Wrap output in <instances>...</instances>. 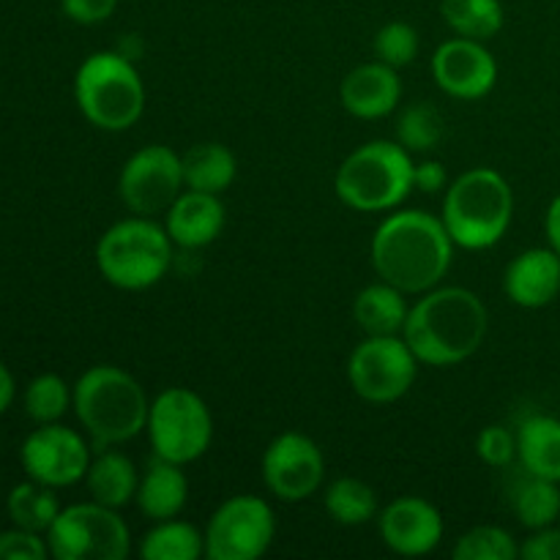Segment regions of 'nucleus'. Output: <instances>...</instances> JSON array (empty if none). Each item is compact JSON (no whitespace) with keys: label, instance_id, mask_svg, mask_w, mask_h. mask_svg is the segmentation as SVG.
Masks as SVG:
<instances>
[{"label":"nucleus","instance_id":"1","mask_svg":"<svg viewBox=\"0 0 560 560\" xmlns=\"http://www.w3.org/2000/svg\"><path fill=\"white\" fill-rule=\"evenodd\" d=\"M372 266L383 282L405 295L438 288L452 268L454 241L441 217L419 208L388 213L370 244Z\"/></svg>","mask_w":560,"mask_h":560},{"label":"nucleus","instance_id":"2","mask_svg":"<svg viewBox=\"0 0 560 560\" xmlns=\"http://www.w3.org/2000/svg\"><path fill=\"white\" fill-rule=\"evenodd\" d=\"M490 326L487 306L468 288H432L410 306L402 339L419 364L448 370L481 348Z\"/></svg>","mask_w":560,"mask_h":560},{"label":"nucleus","instance_id":"3","mask_svg":"<svg viewBox=\"0 0 560 560\" xmlns=\"http://www.w3.org/2000/svg\"><path fill=\"white\" fill-rule=\"evenodd\" d=\"M151 402L135 375L115 364H96L74 383V413L98 448L135 441L148 424Z\"/></svg>","mask_w":560,"mask_h":560},{"label":"nucleus","instance_id":"4","mask_svg":"<svg viewBox=\"0 0 560 560\" xmlns=\"http://www.w3.org/2000/svg\"><path fill=\"white\" fill-rule=\"evenodd\" d=\"M514 217V191L492 167L465 170L443 191L441 219L454 246L481 252L506 235Z\"/></svg>","mask_w":560,"mask_h":560},{"label":"nucleus","instance_id":"5","mask_svg":"<svg viewBox=\"0 0 560 560\" xmlns=\"http://www.w3.org/2000/svg\"><path fill=\"white\" fill-rule=\"evenodd\" d=\"M413 153L399 142L372 140L355 148L334 175V191L361 213H386L413 191Z\"/></svg>","mask_w":560,"mask_h":560},{"label":"nucleus","instance_id":"6","mask_svg":"<svg viewBox=\"0 0 560 560\" xmlns=\"http://www.w3.org/2000/svg\"><path fill=\"white\" fill-rule=\"evenodd\" d=\"M74 98L88 124L102 131H126L145 113V85L129 55H88L74 74Z\"/></svg>","mask_w":560,"mask_h":560},{"label":"nucleus","instance_id":"7","mask_svg":"<svg viewBox=\"0 0 560 560\" xmlns=\"http://www.w3.org/2000/svg\"><path fill=\"white\" fill-rule=\"evenodd\" d=\"M173 238L153 217L115 222L96 244V268L118 290H148L167 277L173 266Z\"/></svg>","mask_w":560,"mask_h":560},{"label":"nucleus","instance_id":"8","mask_svg":"<svg viewBox=\"0 0 560 560\" xmlns=\"http://www.w3.org/2000/svg\"><path fill=\"white\" fill-rule=\"evenodd\" d=\"M145 432L156 457L178 465L197 463L213 441L211 408L191 388L170 386L151 402Z\"/></svg>","mask_w":560,"mask_h":560},{"label":"nucleus","instance_id":"9","mask_svg":"<svg viewBox=\"0 0 560 560\" xmlns=\"http://www.w3.org/2000/svg\"><path fill=\"white\" fill-rule=\"evenodd\" d=\"M55 560H124L131 552V534L118 509L96 501L60 509L47 534Z\"/></svg>","mask_w":560,"mask_h":560},{"label":"nucleus","instance_id":"10","mask_svg":"<svg viewBox=\"0 0 560 560\" xmlns=\"http://www.w3.org/2000/svg\"><path fill=\"white\" fill-rule=\"evenodd\" d=\"M419 375V359L402 337H366L348 359V381L364 402L402 399Z\"/></svg>","mask_w":560,"mask_h":560},{"label":"nucleus","instance_id":"11","mask_svg":"<svg viewBox=\"0 0 560 560\" xmlns=\"http://www.w3.org/2000/svg\"><path fill=\"white\" fill-rule=\"evenodd\" d=\"M277 536V517L257 495H233L211 514L206 525L208 560H257Z\"/></svg>","mask_w":560,"mask_h":560},{"label":"nucleus","instance_id":"12","mask_svg":"<svg viewBox=\"0 0 560 560\" xmlns=\"http://www.w3.org/2000/svg\"><path fill=\"white\" fill-rule=\"evenodd\" d=\"M184 189V159L162 142L131 153L118 175L120 200L137 217L164 213Z\"/></svg>","mask_w":560,"mask_h":560},{"label":"nucleus","instance_id":"13","mask_svg":"<svg viewBox=\"0 0 560 560\" xmlns=\"http://www.w3.org/2000/svg\"><path fill=\"white\" fill-rule=\"evenodd\" d=\"M91 459L93 454L85 438L60 421L38 424V430H33L20 448V463L27 479L55 487V490L85 481Z\"/></svg>","mask_w":560,"mask_h":560},{"label":"nucleus","instance_id":"14","mask_svg":"<svg viewBox=\"0 0 560 560\" xmlns=\"http://www.w3.org/2000/svg\"><path fill=\"white\" fill-rule=\"evenodd\" d=\"M326 479V457L304 432H282L262 454V481L284 503H301L315 495Z\"/></svg>","mask_w":560,"mask_h":560},{"label":"nucleus","instance_id":"15","mask_svg":"<svg viewBox=\"0 0 560 560\" xmlns=\"http://www.w3.org/2000/svg\"><path fill=\"white\" fill-rule=\"evenodd\" d=\"M432 77L446 96L459 102H479L495 88L498 60L485 42L454 36L435 49Z\"/></svg>","mask_w":560,"mask_h":560},{"label":"nucleus","instance_id":"16","mask_svg":"<svg viewBox=\"0 0 560 560\" xmlns=\"http://www.w3.org/2000/svg\"><path fill=\"white\" fill-rule=\"evenodd\" d=\"M377 534L397 556L421 558L441 545L446 525L435 503L419 495H402L377 514Z\"/></svg>","mask_w":560,"mask_h":560},{"label":"nucleus","instance_id":"17","mask_svg":"<svg viewBox=\"0 0 560 560\" xmlns=\"http://www.w3.org/2000/svg\"><path fill=\"white\" fill-rule=\"evenodd\" d=\"M402 98V80L397 69L383 60L355 66L339 85V102L353 118L381 120L399 107Z\"/></svg>","mask_w":560,"mask_h":560},{"label":"nucleus","instance_id":"18","mask_svg":"<svg viewBox=\"0 0 560 560\" xmlns=\"http://www.w3.org/2000/svg\"><path fill=\"white\" fill-rule=\"evenodd\" d=\"M509 301L523 310H541L560 293V255L552 246H534L514 257L503 273Z\"/></svg>","mask_w":560,"mask_h":560},{"label":"nucleus","instance_id":"19","mask_svg":"<svg viewBox=\"0 0 560 560\" xmlns=\"http://www.w3.org/2000/svg\"><path fill=\"white\" fill-rule=\"evenodd\" d=\"M224 219L228 213L219 195L184 189L164 211V230L180 249H202L222 235Z\"/></svg>","mask_w":560,"mask_h":560},{"label":"nucleus","instance_id":"20","mask_svg":"<svg viewBox=\"0 0 560 560\" xmlns=\"http://www.w3.org/2000/svg\"><path fill=\"white\" fill-rule=\"evenodd\" d=\"M186 501H189V479L184 474V465L153 454V459L142 470L135 498L142 517H148L151 523L173 520L184 512Z\"/></svg>","mask_w":560,"mask_h":560},{"label":"nucleus","instance_id":"21","mask_svg":"<svg viewBox=\"0 0 560 560\" xmlns=\"http://www.w3.org/2000/svg\"><path fill=\"white\" fill-rule=\"evenodd\" d=\"M85 485L91 492V501L109 509H124L137 498L140 474L124 452H115L113 446H107L98 448L96 457L91 459Z\"/></svg>","mask_w":560,"mask_h":560},{"label":"nucleus","instance_id":"22","mask_svg":"<svg viewBox=\"0 0 560 560\" xmlns=\"http://www.w3.org/2000/svg\"><path fill=\"white\" fill-rule=\"evenodd\" d=\"M517 457L525 474L560 485V419L534 413L517 430Z\"/></svg>","mask_w":560,"mask_h":560},{"label":"nucleus","instance_id":"23","mask_svg":"<svg viewBox=\"0 0 560 560\" xmlns=\"http://www.w3.org/2000/svg\"><path fill=\"white\" fill-rule=\"evenodd\" d=\"M408 301L399 288L388 282L366 284L353 301V317L366 337H397L408 320Z\"/></svg>","mask_w":560,"mask_h":560},{"label":"nucleus","instance_id":"24","mask_svg":"<svg viewBox=\"0 0 560 560\" xmlns=\"http://www.w3.org/2000/svg\"><path fill=\"white\" fill-rule=\"evenodd\" d=\"M184 184L186 189L222 195L238 178V159L222 142H200L184 153Z\"/></svg>","mask_w":560,"mask_h":560},{"label":"nucleus","instance_id":"25","mask_svg":"<svg viewBox=\"0 0 560 560\" xmlns=\"http://www.w3.org/2000/svg\"><path fill=\"white\" fill-rule=\"evenodd\" d=\"M142 560H197L206 556V530L184 520H159L137 547Z\"/></svg>","mask_w":560,"mask_h":560},{"label":"nucleus","instance_id":"26","mask_svg":"<svg viewBox=\"0 0 560 560\" xmlns=\"http://www.w3.org/2000/svg\"><path fill=\"white\" fill-rule=\"evenodd\" d=\"M326 512L334 523L345 525V528H359L370 520L377 517V495L366 481L353 479V476H342L334 479L326 487Z\"/></svg>","mask_w":560,"mask_h":560},{"label":"nucleus","instance_id":"27","mask_svg":"<svg viewBox=\"0 0 560 560\" xmlns=\"http://www.w3.org/2000/svg\"><path fill=\"white\" fill-rule=\"evenodd\" d=\"M5 509H9V517L16 528L33 530V534H47L49 525L55 523V517H58L63 506H60L58 495H55V487L27 479L9 492Z\"/></svg>","mask_w":560,"mask_h":560},{"label":"nucleus","instance_id":"28","mask_svg":"<svg viewBox=\"0 0 560 560\" xmlns=\"http://www.w3.org/2000/svg\"><path fill=\"white\" fill-rule=\"evenodd\" d=\"M441 14L457 36L476 42H490L506 20L501 0H443Z\"/></svg>","mask_w":560,"mask_h":560},{"label":"nucleus","instance_id":"29","mask_svg":"<svg viewBox=\"0 0 560 560\" xmlns=\"http://www.w3.org/2000/svg\"><path fill=\"white\" fill-rule=\"evenodd\" d=\"M514 514H517L520 525H525L528 530L556 525V520L560 517L558 481L528 474V479L514 492Z\"/></svg>","mask_w":560,"mask_h":560},{"label":"nucleus","instance_id":"30","mask_svg":"<svg viewBox=\"0 0 560 560\" xmlns=\"http://www.w3.org/2000/svg\"><path fill=\"white\" fill-rule=\"evenodd\" d=\"M74 408V388L55 372L36 375L25 388V413L36 424H55Z\"/></svg>","mask_w":560,"mask_h":560},{"label":"nucleus","instance_id":"31","mask_svg":"<svg viewBox=\"0 0 560 560\" xmlns=\"http://www.w3.org/2000/svg\"><path fill=\"white\" fill-rule=\"evenodd\" d=\"M443 120L432 104L416 102L397 120V142L410 153H427L441 142Z\"/></svg>","mask_w":560,"mask_h":560},{"label":"nucleus","instance_id":"32","mask_svg":"<svg viewBox=\"0 0 560 560\" xmlns=\"http://www.w3.org/2000/svg\"><path fill=\"white\" fill-rule=\"evenodd\" d=\"M454 558L457 560H514L520 558V545L509 530L498 525H479L468 534L459 536L454 545Z\"/></svg>","mask_w":560,"mask_h":560},{"label":"nucleus","instance_id":"33","mask_svg":"<svg viewBox=\"0 0 560 560\" xmlns=\"http://www.w3.org/2000/svg\"><path fill=\"white\" fill-rule=\"evenodd\" d=\"M375 55L383 63L394 66V69H405L419 55V33L408 22H386L375 36Z\"/></svg>","mask_w":560,"mask_h":560},{"label":"nucleus","instance_id":"34","mask_svg":"<svg viewBox=\"0 0 560 560\" xmlns=\"http://www.w3.org/2000/svg\"><path fill=\"white\" fill-rule=\"evenodd\" d=\"M476 454H479L481 463H487L490 468H506V465L517 457V435L501 424L485 427V430L479 432V438H476Z\"/></svg>","mask_w":560,"mask_h":560},{"label":"nucleus","instance_id":"35","mask_svg":"<svg viewBox=\"0 0 560 560\" xmlns=\"http://www.w3.org/2000/svg\"><path fill=\"white\" fill-rule=\"evenodd\" d=\"M49 558L47 536L25 528H11L0 534V560H44Z\"/></svg>","mask_w":560,"mask_h":560},{"label":"nucleus","instance_id":"36","mask_svg":"<svg viewBox=\"0 0 560 560\" xmlns=\"http://www.w3.org/2000/svg\"><path fill=\"white\" fill-rule=\"evenodd\" d=\"M60 9L77 25H98L118 9V0H60Z\"/></svg>","mask_w":560,"mask_h":560},{"label":"nucleus","instance_id":"37","mask_svg":"<svg viewBox=\"0 0 560 560\" xmlns=\"http://www.w3.org/2000/svg\"><path fill=\"white\" fill-rule=\"evenodd\" d=\"M520 556L525 560H560V528L547 525V528L534 530L520 547Z\"/></svg>","mask_w":560,"mask_h":560},{"label":"nucleus","instance_id":"38","mask_svg":"<svg viewBox=\"0 0 560 560\" xmlns=\"http://www.w3.org/2000/svg\"><path fill=\"white\" fill-rule=\"evenodd\" d=\"M413 189L421 195H441L448 189V173L441 162L435 159H424L413 167Z\"/></svg>","mask_w":560,"mask_h":560},{"label":"nucleus","instance_id":"39","mask_svg":"<svg viewBox=\"0 0 560 560\" xmlns=\"http://www.w3.org/2000/svg\"><path fill=\"white\" fill-rule=\"evenodd\" d=\"M545 233H547V241H550L552 249H556L560 255V195L550 202V208H547Z\"/></svg>","mask_w":560,"mask_h":560},{"label":"nucleus","instance_id":"40","mask_svg":"<svg viewBox=\"0 0 560 560\" xmlns=\"http://www.w3.org/2000/svg\"><path fill=\"white\" fill-rule=\"evenodd\" d=\"M14 394H16L14 375H11L9 366L0 361V416L11 408V402H14Z\"/></svg>","mask_w":560,"mask_h":560}]
</instances>
